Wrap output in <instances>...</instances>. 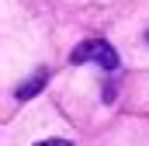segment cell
I'll use <instances>...</instances> for the list:
<instances>
[{
    "label": "cell",
    "instance_id": "3",
    "mask_svg": "<svg viewBox=\"0 0 149 146\" xmlns=\"http://www.w3.org/2000/svg\"><path fill=\"white\" fill-rule=\"evenodd\" d=\"M35 146H73L70 139H45V143H35Z\"/></svg>",
    "mask_w": 149,
    "mask_h": 146
},
{
    "label": "cell",
    "instance_id": "2",
    "mask_svg": "<svg viewBox=\"0 0 149 146\" xmlns=\"http://www.w3.org/2000/svg\"><path fill=\"white\" fill-rule=\"evenodd\" d=\"M45 84H49V70H35L21 87H17V91H14V98H17V101H28V98H35Z\"/></svg>",
    "mask_w": 149,
    "mask_h": 146
},
{
    "label": "cell",
    "instance_id": "1",
    "mask_svg": "<svg viewBox=\"0 0 149 146\" xmlns=\"http://www.w3.org/2000/svg\"><path fill=\"white\" fill-rule=\"evenodd\" d=\"M70 63H97L101 70L111 73V70H118V52H114L104 38H87V42H80L73 49Z\"/></svg>",
    "mask_w": 149,
    "mask_h": 146
},
{
    "label": "cell",
    "instance_id": "4",
    "mask_svg": "<svg viewBox=\"0 0 149 146\" xmlns=\"http://www.w3.org/2000/svg\"><path fill=\"white\" fill-rule=\"evenodd\" d=\"M146 42H149V32H146Z\"/></svg>",
    "mask_w": 149,
    "mask_h": 146
}]
</instances>
